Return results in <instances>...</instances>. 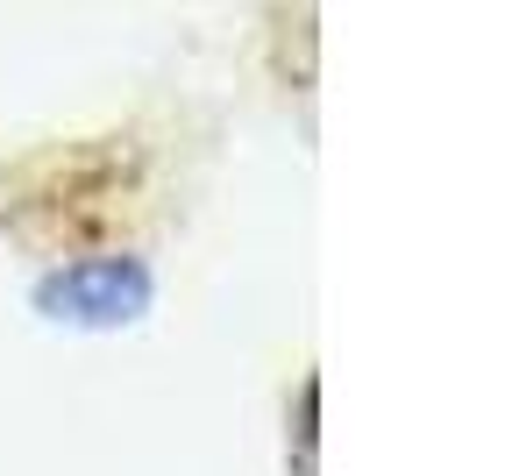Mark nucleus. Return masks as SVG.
<instances>
[{
    "label": "nucleus",
    "mask_w": 512,
    "mask_h": 476,
    "mask_svg": "<svg viewBox=\"0 0 512 476\" xmlns=\"http://www.w3.org/2000/svg\"><path fill=\"white\" fill-rule=\"evenodd\" d=\"M150 270L136 256H79L36 285V313L57 327H128L150 313Z\"/></svg>",
    "instance_id": "f257e3e1"
}]
</instances>
